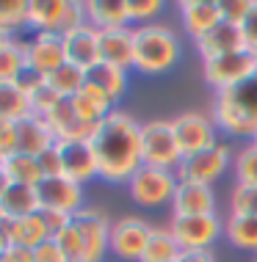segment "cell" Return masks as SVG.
I'll return each instance as SVG.
<instances>
[{"label": "cell", "mask_w": 257, "mask_h": 262, "mask_svg": "<svg viewBox=\"0 0 257 262\" xmlns=\"http://www.w3.org/2000/svg\"><path fill=\"white\" fill-rule=\"evenodd\" d=\"M100 177L108 182H130V177L144 166L141 158V124L122 111H113L97 124L91 136Z\"/></svg>", "instance_id": "obj_1"}, {"label": "cell", "mask_w": 257, "mask_h": 262, "mask_svg": "<svg viewBox=\"0 0 257 262\" xmlns=\"http://www.w3.org/2000/svg\"><path fill=\"white\" fill-rule=\"evenodd\" d=\"M213 116L221 130L238 138H257V75L235 89L219 91Z\"/></svg>", "instance_id": "obj_2"}, {"label": "cell", "mask_w": 257, "mask_h": 262, "mask_svg": "<svg viewBox=\"0 0 257 262\" xmlns=\"http://www.w3.org/2000/svg\"><path fill=\"white\" fill-rule=\"evenodd\" d=\"M135 58L133 67L144 75H161L180 58V41L163 25H141L133 31Z\"/></svg>", "instance_id": "obj_3"}, {"label": "cell", "mask_w": 257, "mask_h": 262, "mask_svg": "<svg viewBox=\"0 0 257 262\" xmlns=\"http://www.w3.org/2000/svg\"><path fill=\"white\" fill-rule=\"evenodd\" d=\"M86 23V3L77 0H31L28 25L36 33H69Z\"/></svg>", "instance_id": "obj_4"}, {"label": "cell", "mask_w": 257, "mask_h": 262, "mask_svg": "<svg viewBox=\"0 0 257 262\" xmlns=\"http://www.w3.org/2000/svg\"><path fill=\"white\" fill-rule=\"evenodd\" d=\"M141 158L144 166L177 171L183 163V149L177 144L171 122H149L141 124Z\"/></svg>", "instance_id": "obj_5"}, {"label": "cell", "mask_w": 257, "mask_h": 262, "mask_svg": "<svg viewBox=\"0 0 257 262\" xmlns=\"http://www.w3.org/2000/svg\"><path fill=\"white\" fill-rule=\"evenodd\" d=\"M254 75H257V55H252L249 50L205 58V80L219 91L241 86V83L252 80Z\"/></svg>", "instance_id": "obj_6"}, {"label": "cell", "mask_w": 257, "mask_h": 262, "mask_svg": "<svg viewBox=\"0 0 257 262\" xmlns=\"http://www.w3.org/2000/svg\"><path fill=\"white\" fill-rule=\"evenodd\" d=\"M177 177L174 171H163V168H152V166H141L139 171L130 177V196L133 202H139L141 207H161L174 199L177 190Z\"/></svg>", "instance_id": "obj_7"}, {"label": "cell", "mask_w": 257, "mask_h": 262, "mask_svg": "<svg viewBox=\"0 0 257 262\" xmlns=\"http://www.w3.org/2000/svg\"><path fill=\"white\" fill-rule=\"evenodd\" d=\"M169 232L183 251H208V246L221 235V221L216 215H174Z\"/></svg>", "instance_id": "obj_8"}, {"label": "cell", "mask_w": 257, "mask_h": 262, "mask_svg": "<svg viewBox=\"0 0 257 262\" xmlns=\"http://www.w3.org/2000/svg\"><path fill=\"white\" fill-rule=\"evenodd\" d=\"M72 224L83 240V262H100L111 249V224L97 210H77Z\"/></svg>", "instance_id": "obj_9"}, {"label": "cell", "mask_w": 257, "mask_h": 262, "mask_svg": "<svg viewBox=\"0 0 257 262\" xmlns=\"http://www.w3.org/2000/svg\"><path fill=\"white\" fill-rule=\"evenodd\" d=\"M227 163H230V146L216 141L210 149H202L196 155L183 158L180 168H177V180H191V182L210 185L213 180H219L227 171Z\"/></svg>", "instance_id": "obj_10"}, {"label": "cell", "mask_w": 257, "mask_h": 262, "mask_svg": "<svg viewBox=\"0 0 257 262\" xmlns=\"http://www.w3.org/2000/svg\"><path fill=\"white\" fill-rule=\"evenodd\" d=\"M39 207L42 210H58L67 215H75L77 210H83V185H77L69 177H42L36 185Z\"/></svg>", "instance_id": "obj_11"}, {"label": "cell", "mask_w": 257, "mask_h": 262, "mask_svg": "<svg viewBox=\"0 0 257 262\" xmlns=\"http://www.w3.org/2000/svg\"><path fill=\"white\" fill-rule=\"evenodd\" d=\"M152 237V226L141 218H122L111 226V251L119 259L141 262L147 251V243Z\"/></svg>", "instance_id": "obj_12"}, {"label": "cell", "mask_w": 257, "mask_h": 262, "mask_svg": "<svg viewBox=\"0 0 257 262\" xmlns=\"http://www.w3.org/2000/svg\"><path fill=\"white\" fill-rule=\"evenodd\" d=\"M25 61L28 69L39 77H47L50 72L67 63L64 53V36L61 33H36L31 41H25Z\"/></svg>", "instance_id": "obj_13"}, {"label": "cell", "mask_w": 257, "mask_h": 262, "mask_svg": "<svg viewBox=\"0 0 257 262\" xmlns=\"http://www.w3.org/2000/svg\"><path fill=\"white\" fill-rule=\"evenodd\" d=\"M171 127H174V136L183 149V158L196 155L202 149H210L216 144V127L202 113H183V116H177L171 122Z\"/></svg>", "instance_id": "obj_14"}, {"label": "cell", "mask_w": 257, "mask_h": 262, "mask_svg": "<svg viewBox=\"0 0 257 262\" xmlns=\"http://www.w3.org/2000/svg\"><path fill=\"white\" fill-rule=\"evenodd\" d=\"M58 149H61L64 177L75 180L77 185L100 177V166H97L94 149H91L89 141H58Z\"/></svg>", "instance_id": "obj_15"}, {"label": "cell", "mask_w": 257, "mask_h": 262, "mask_svg": "<svg viewBox=\"0 0 257 262\" xmlns=\"http://www.w3.org/2000/svg\"><path fill=\"white\" fill-rule=\"evenodd\" d=\"M45 122L50 124L55 141H91V136H94V130H97V124L83 122L75 113L72 100H61L45 116Z\"/></svg>", "instance_id": "obj_16"}, {"label": "cell", "mask_w": 257, "mask_h": 262, "mask_svg": "<svg viewBox=\"0 0 257 262\" xmlns=\"http://www.w3.org/2000/svg\"><path fill=\"white\" fill-rule=\"evenodd\" d=\"M64 53L67 61L81 69H89L100 61V31L94 25L83 23L81 28L64 33Z\"/></svg>", "instance_id": "obj_17"}, {"label": "cell", "mask_w": 257, "mask_h": 262, "mask_svg": "<svg viewBox=\"0 0 257 262\" xmlns=\"http://www.w3.org/2000/svg\"><path fill=\"white\" fill-rule=\"evenodd\" d=\"M135 58V36L130 28H111L100 31V61L113 63L119 69H130Z\"/></svg>", "instance_id": "obj_18"}, {"label": "cell", "mask_w": 257, "mask_h": 262, "mask_svg": "<svg viewBox=\"0 0 257 262\" xmlns=\"http://www.w3.org/2000/svg\"><path fill=\"white\" fill-rule=\"evenodd\" d=\"M53 144H55V136L42 116H33L31 113L23 122L14 124V152L33 155V158H36L39 152H45L47 146H53Z\"/></svg>", "instance_id": "obj_19"}, {"label": "cell", "mask_w": 257, "mask_h": 262, "mask_svg": "<svg viewBox=\"0 0 257 262\" xmlns=\"http://www.w3.org/2000/svg\"><path fill=\"white\" fill-rule=\"evenodd\" d=\"M180 14H183L185 33L196 41L224 19L221 17V3H216V0H185L180 6Z\"/></svg>", "instance_id": "obj_20"}, {"label": "cell", "mask_w": 257, "mask_h": 262, "mask_svg": "<svg viewBox=\"0 0 257 262\" xmlns=\"http://www.w3.org/2000/svg\"><path fill=\"white\" fill-rule=\"evenodd\" d=\"M213 190L210 185L202 182H191V180H180L174 190V215H213Z\"/></svg>", "instance_id": "obj_21"}, {"label": "cell", "mask_w": 257, "mask_h": 262, "mask_svg": "<svg viewBox=\"0 0 257 262\" xmlns=\"http://www.w3.org/2000/svg\"><path fill=\"white\" fill-rule=\"evenodd\" d=\"M196 47H199V53H202V58H216V55L246 50L244 31H241V25H232V23H227V19H221L210 33H205V36L196 41Z\"/></svg>", "instance_id": "obj_22"}, {"label": "cell", "mask_w": 257, "mask_h": 262, "mask_svg": "<svg viewBox=\"0 0 257 262\" xmlns=\"http://www.w3.org/2000/svg\"><path fill=\"white\" fill-rule=\"evenodd\" d=\"M0 232L6 235L9 240V246H25V249H36L42 246L45 240H50V232L45 226V218H42V212L36 215H28V218H19V221H11V218H6L3 226H0Z\"/></svg>", "instance_id": "obj_23"}, {"label": "cell", "mask_w": 257, "mask_h": 262, "mask_svg": "<svg viewBox=\"0 0 257 262\" xmlns=\"http://www.w3.org/2000/svg\"><path fill=\"white\" fill-rule=\"evenodd\" d=\"M86 23L94 25L97 31L127 28L130 23L127 0H91V3H86Z\"/></svg>", "instance_id": "obj_24"}, {"label": "cell", "mask_w": 257, "mask_h": 262, "mask_svg": "<svg viewBox=\"0 0 257 262\" xmlns=\"http://www.w3.org/2000/svg\"><path fill=\"white\" fill-rule=\"evenodd\" d=\"M113 102L108 94H103L100 89H94V86H86L77 91V94L72 97V108H75V113L83 119V122H89V124H100L108 113H113Z\"/></svg>", "instance_id": "obj_25"}, {"label": "cell", "mask_w": 257, "mask_h": 262, "mask_svg": "<svg viewBox=\"0 0 257 262\" xmlns=\"http://www.w3.org/2000/svg\"><path fill=\"white\" fill-rule=\"evenodd\" d=\"M86 83L89 86L100 89L103 94H108L113 102L119 100V97L125 94L127 89V72L119 67H113V63H105V61H97L94 67L86 69Z\"/></svg>", "instance_id": "obj_26"}, {"label": "cell", "mask_w": 257, "mask_h": 262, "mask_svg": "<svg viewBox=\"0 0 257 262\" xmlns=\"http://www.w3.org/2000/svg\"><path fill=\"white\" fill-rule=\"evenodd\" d=\"M6 174H9L11 185H28V188H36L42 182V168L33 155H23V152H9L3 155V163H0Z\"/></svg>", "instance_id": "obj_27"}, {"label": "cell", "mask_w": 257, "mask_h": 262, "mask_svg": "<svg viewBox=\"0 0 257 262\" xmlns=\"http://www.w3.org/2000/svg\"><path fill=\"white\" fill-rule=\"evenodd\" d=\"M0 210H3V215L11 218V221H19V218H28V215H36V212L42 210L39 207L36 188L11 185L9 190H6V196L0 199Z\"/></svg>", "instance_id": "obj_28"}, {"label": "cell", "mask_w": 257, "mask_h": 262, "mask_svg": "<svg viewBox=\"0 0 257 262\" xmlns=\"http://www.w3.org/2000/svg\"><path fill=\"white\" fill-rule=\"evenodd\" d=\"M31 116V102H28V91L19 83H0V119L3 122H23Z\"/></svg>", "instance_id": "obj_29"}, {"label": "cell", "mask_w": 257, "mask_h": 262, "mask_svg": "<svg viewBox=\"0 0 257 262\" xmlns=\"http://www.w3.org/2000/svg\"><path fill=\"white\" fill-rule=\"evenodd\" d=\"M45 80L53 86V91L61 97V100H72V97L86 86V69L75 67V63H61L55 72H50Z\"/></svg>", "instance_id": "obj_30"}, {"label": "cell", "mask_w": 257, "mask_h": 262, "mask_svg": "<svg viewBox=\"0 0 257 262\" xmlns=\"http://www.w3.org/2000/svg\"><path fill=\"white\" fill-rule=\"evenodd\" d=\"M25 41L9 39L0 47V83H17L25 75Z\"/></svg>", "instance_id": "obj_31"}, {"label": "cell", "mask_w": 257, "mask_h": 262, "mask_svg": "<svg viewBox=\"0 0 257 262\" xmlns=\"http://www.w3.org/2000/svg\"><path fill=\"white\" fill-rule=\"evenodd\" d=\"M180 254H183L180 243L174 240V235L169 229H152V237H149L141 262H177Z\"/></svg>", "instance_id": "obj_32"}, {"label": "cell", "mask_w": 257, "mask_h": 262, "mask_svg": "<svg viewBox=\"0 0 257 262\" xmlns=\"http://www.w3.org/2000/svg\"><path fill=\"white\" fill-rule=\"evenodd\" d=\"M227 237L244 251H257V215H232L227 221Z\"/></svg>", "instance_id": "obj_33"}, {"label": "cell", "mask_w": 257, "mask_h": 262, "mask_svg": "<svg viewBox=\"0 0 257 262\" xmlns=\"http://www.w3.org/2000/svg\"><path fill=\"white\" fill-rule=\"evenodd\" d=\"M25 91H28V102H31V113H33V116H42V119H45L47 113L61 102V97L55 94L53 86H50L45 77H42V80H36V83H31Z\"/></svg>", "instance_id": "obj_34"}, {"label": "cell", "mask_w": 257, "mask_h": 262, "mask_svg": "<svg viewBox=\"0 0 257 262\" xmlns=\"http://www.w3.org/2000/svg\"><path fill=\"white\" fill-rule=\"evenodd\" d=\"M28 25V3L25 0H0V31L11 33Z\"/></svg>", "instance_id": "obj_35"}, {"label": "cell", "mask_w": 257, "mask_h": 262, "mask_svg": "<svg viewBox=\"0 0 257 262\" xmlns=\"http://www.w3.org/2000/svg\"><path fill=\"white\" fill-rule=\"evenodd\" d=\"M232 215H257V185H244L238 182V188L232 190Z\"/></svg>", "instance_id": "obj_36"}, {"label": "cell", "mask_w": 257, "mask_h": 262, "mask_svg": "<svg viewBox=\"0 0 257 262\" xmlns=\"http://www.w3.org/2000/svg\"><path fill=\"white\" fill-rule=\"evenodd\" d=\"M235 171H238V182L257 185V144H249L246 149H241L238 160H235Z\"/></svg>", "instance_id": "obj_37"}, {"label": "cell", "mask_w": 257, "mask_h": 262, "mask_svg": "<svg viewBox=\"0 0 257 262\" xmlns=\"http://www.w3.org/2000/svg\"><path fill=\"white\" fill-rule=\"evenodd\" d=\"M53 240L61 246V251L67 254L69 262H83V240H81V235H77L75 224L64 226V229H61Z\"/></svg>", "instance_id": "obj_38"}, {"label": "cell", "mask_w": 257, "mask_h": 262, "mask_svg": "<svg viewBox=\"0 0 257 262\" xmlns=\"http://www.w3.org/2000/svg\"><path fill=\"white\" fill-rule=\"evenodd\" d=\"M163 9L161 0H127V11H130V23H147V19L158 17Z\"/></svg>", "instance_id": "obj_39"}, {"label": "cell", "mask_w": 257, "mask_h": 262, "mask_svg": "<svg viewBox=\"0 0 257 262\" xmlns=\"http://www.w3.org/2000/svg\"><path fill=\"white\" fill-rule=\"evenodd\" d=\"M36 163H39V168H42V174H45V177H58V174H64L58 141H55L53 146H47L45 152H39V155H36Z\"/></svg>", "instance_id": "obj_40"}, {"label": "cell", "mask_w": 257, "mask_h": 262, "mask_svg": "<svg viewBox=\"0 0 257 262\" xmlns=\"http://www.w3.org/2000/svg\"><path fill=\"white\" fill-rule=\"evenodd\" d=\"M252 6H254L252 0H224V3H221V17L232 25H241L249 17Z\"/></svg>", "instance_id": "obj_41"}, {"label": "cell", "mask_w": 257, "mask_h": 262, "mask_svg": "<svg viewBox=\"0 0 257 262\" xmlns=\"http://www.w3.org/2000/svg\"><path fill=\"white\" fill-rule=\"evenodd\" d=\"M33 262H69V259H67V254L61 251V246L50 237V240H45L42 246L33 249Z\"/></svg>", "instance_id": "obj_42"}, {"label": "cell", "mask_w": 257, "mask_h": 262, "mask_svg": "<svg viewBox=\"0 0 257 262\" xmlns=\"http://www.w3.org/2000/svg\"><path fill=\"white\" fill-rule=\"evenodd\" d=\"M241 31H244V45L246 50L257 55V3L252 6V11H249V17L241 23Z\"/></svg>", "instance_id": "obj_43"}, {"label": "cell", "mask_w": 257, "mask_h": 262, "mask_svg": "<svg viewBox=\"0 0 257 262\" xmlns=\"http://www.w3.org/2000/svg\"><path fill=\"white\" fill-rule=\"evenodd\" d=\"M39 212H42V218H45V226H47L50 237H55L64 226L72 224V215H67V212H58V210H39Z\"/></svg>", "instance_id": "obj_44"}, {"label": "cell", "mask_w": 257, "mask_h": 262, "mask_svg": "<svg viewBox=\"0 0 257 262\" xmlns=\"http://www.w3.org/2000/svg\"><path fill=\"white\" fill-rule=\"evenodd\" d=\"M0 262H33V251L25 249V246H9L3 251Z\"/></svg>", "instance_id": "obj_45"}, {"label": "cell", "mask_w": 257, "mask_h": 262, "mask_svg": "<svg viewBox=\"0 0 257 262\" xmlns=\"http://www.w3.org/2000/svg\"><path fill=\"white\" fill-rule=\"evenodd\" d=\"M14 152V124L0 119V155Z\"/></svg>", "instance_id": "obj_46"}, {"label": "cell", "mask_w": 257, "mask_h": 262, "mask_svg": "<svg viewBox=\"0 0 257 262\" xmlns=\"http://www.w3.org/2000/svg\"><path fill=\"white\" fill-rule=\"evenodd\" d=\"M177 262H216L210 251H183Z\"/></svg>", "instance_id": "obj_47"}, {"label": "cell", "mask_w": 257, "mask_h": 262, "mask_svg": "<svg viewBox=\"0 0 257 262\" xmlns=\"http://www.w3.org/2000/svg\"><path fill=\"white\" fill-rule=\"evenodd\" d=\"M9 188H11V180H9V174L0 168V199L6 196V190H9Z\"/></svg>", "instance_id": "obj_48"}, {"label": "cell", "mask_w": 257, "mask_h": 262, "mask_svg": "<svg viewBox=\"0 0 257 262\" xmlns=\"http://www.w3.org/2000/svg\"><path fill=\"white\" fill-rule=\"evenodd\" d=\"M6 249H9V240H6V235L0 232V257H3V251H6Z\"/></svg>", "instance_id": "obj_49"}, {"label": "cell", "mask_w": 257, "mask_h": 262, "mask_svg": "<svg viewBox=\"0 0 257 262\" xmlns=\"http://www.w3.org/2000/svg\"><path fill=\"white\" fill-rule=\"evenodd\" d=\"M9 39H11L9 33H3V31H0V47H3V45H6V41H9Z\"/></svg>", "instance_id": "obj_50"}, {"label": "cell", "mask_w": 257, "mask_h": 262, "mask_svg": "<svg viewBox=\"0 0 257 262\" xmlns=\"http://www.w3.org/2000/svg\"><path fill=\"white\" fill-rule=\"evenodd\" d=\"M3 221H6V215H3V210H0V226H3Z\"/></svg>", "instance_id": "obj_51"}, {"label": "cell", "mask_w": 257, "mask_h": 262, "mask_svg": "<svg viewBox=\"0 0 257 262\" xmlns=\"http://www.w3.org/2000/svg\"><path fill=\"white\" fill-rule=\"evenodd\" d=\"M0 163H3V155H0Z\"/></svg>", "instance_id": "obj_52"}, {"label": "cell", "mask_w": 257, "mask_h": 262, "mask_svg": "<svg viewBox=\"0 0 257 262\" xmlns=\"http://www.w3.org/2000/svg\"><path fill=\"white\" fill-rule=\"evenodd\" d=\"M254 144H257V138H254Z\"/></svg>", "instance_id": "obj_53"}]
</instances>
